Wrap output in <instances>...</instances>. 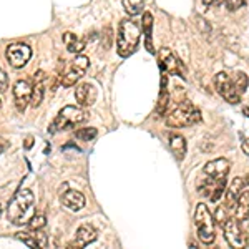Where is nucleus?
<instances>
[{
	"label": "nucleus",
	"instance_id": "1",
	"mask_svg": "<svg viewBox=\"0 0 249 249\" xmlns=\"http://www.w3.org/2000/svg\"><path fill=\"white\" fill-rule=\"evenodd\" d=\"M34 203H35V196L30 190H18L14 195V198L10 199L9 206H7V218L12 224H29L30 218L34 214Z\"/></svg>",
	"mask_w": 249,
	"mask_h": 249
},
{
	"label": "nucleus",
	"instance_id": "2",
	"mask_svg": "<svg viewBox=\"0 0 249 249\" xmlns=\"http://www.w3.org/2000/svg\"><path fill=\"white\" fill-rule=\"evenodd\" d=\"M140 27L131 18H123L118 27L116 35V52L122 58H126L135 53L140 43Z\"/></svg>",
	"mask_w": 249,
	"mask_h": 249
},
{
	"label": "nucleus",
	"instance_id": "3",
	"mask_svg": "<svg viewBox=\"0 0 249 249\" xmlns=\"http://www.w3.org/2000/svg\"><path fill=\"white\" fill-rule=\"evenodd\" d=\"M88 118H90V115L82 107H73V105L63 107L58 111V115L55 116V120L52 122L50 126H48V131L50 133H58V131L71 130L77 124L85 123Z\"/></svg>",
	"mask_w": 249,
	"mask_h": 249
},
{
	"label": "nucleus",
	"instance_id": "4",
	"mask_svg": "<svg viewBox=\"0 0 249 249\" xmlns=\"http://www.w3.org/2000/svg\"><path fill=\"white\" fill-rule=\"evenodd\" d=\"M201 122V111L198 110L190 100H184L179 103L170 115L166 116V124L170 128H183L193 126Z\"/></svg>",
	"mask_w": 249,
	"mask_h": 249
},
{
	"label": "nucleus",
	"instance_id": "5",
	"mask_svg": "<svg viewBox=\"0 0 249 249\" xmlns=\"http://www.w3.org/2000/svg\"><path fill=\"white\" fill-rule=\"evenodd\" d=\"M195 224H196V230H198V238L204 246H210V244L214 243V239H216L214 216L211 214L204 203H199L198 206H196Z\"/></svg>",
	"mask_w": 249,
	"mask_h": 249
},
{
	"label": "nucleus",
	"instance_id": "6",
	"mask_svg": "<svg viewBox=\"0 0 249 249\" xmlns=\"http://www.w3.org/2000/svg\"><path fill=\"white\" fill-rule=\"evenodd\" d=\"M88 67H90V58L85 57V55H80L78 53L77 57H75L73 62H71L70 68H68L65 73L62 75V78H60V83H62V87L70 88V87L77 85L78 80L87 73Z\"/></svg>",
	"mask_w": 249,
	"mask_h": 249
},
{
	"label": "nucleus",
	"instance_id": "7",
	"mask_svg": "<svg viewBox=\"0 0 249 249\" xmlns=\"http://www.w3.org/2000/svg\"><path fill=\"white\" fill-rule=\"evenodd\" d=\"M224 230V238H226L228 244L231 248H236V249H244L248 248L249 244V238L248 234L244 232V230L241 228V223L236 219H228L226 224L223 226Z\"/></svg>",
	"mask_w": 249,
	"mask_h": 249
},
{
	"label": "nucleus",
	"instance_id": "8",
	"mask_svg": "<svg viewBox=\"0 0 249 249\" xmlns=\"http://www.w3.org/2000/svg\"><path fill=\"white\" fill-rule=\"evenodd\" d=\"M213 82H214L216 91H218L228 103L238 105L241 102V93L236 90V87L232 85V80H231V77H228V73L219 71L218 75H214V80H213Z\"/></svg>",
	"mask_w": 249,
	"mask_h": 249
},
{
	"label": "nucleus",
	"instance_id": "9",
	"mask_svg": "<svg viewBox=\"0 0 249 249\" xmlns=\"http://www.w3.org/2000/svg\"><path fill=\"white\" fill-rule=\"evenodd\" d=\"M7 60L14 68H23L29 63V60L32 58V48L25 43H12L7 47Z\"/></svg>",
	"mask_w": 249,
	"mask_h": 249
},
{
	"label": "nucleus",
	"instance_id": "10",
	"mask_svg": "<svg viewBox=\"0 0 249 249\" xmlns=\"http://www.w3.org/2000/svg\"><path fill=\"white\" fill-rule=\"evenodd\" d=\"M158 60H160V68H161V71H166L168 75L183 77L181 62L175 57V53H173L170 48H161V50L158 52Z\"/></svg>",
	"mask_w": 249,
	"mask_h": 249
},
{
	"label": "nucleus",
	"instance_id": "11",
	"mask_svg": "<svg viewBox=\"0 0 249 249\" xmlns=\"http://www.w3.org/2000/svg\"><path fill=\"white\" fill-rule=\"evenodd\" d=\"M32 88H34V85L29 80H18L14 85V102L18 111H25V108L30 105Z\"/></svg>",
	"mask_w": 249,
	"mask_h": 249
},
{
	"label": "nucleus",
	"instance_id": "12",
	"mask_svg": "<svg viewBox=\"0 0 249 249\" xmlns=\"http://www.w3.org/2000/svg\"><path fill=\"white\" fill-rule=\"evenodd\" d=\"M96 236H98V231L95 230V226H91V224H82V226L77 230V236H75V241L73 243L68 244V249H73V248H85L88 246L90 243H93L96 239Z\"/></svg>",
	"mask_w": 249,
	"mask_h": 249
},
{
	"label": "nucleus",
	"instance_id": "13",
	"mask_svg": "<svg viewBox=\"0 0 249 249\" xmlns=\"http://www.w3.org/2000/svg\"><path fill=\"white\" fill-rule=\"evenodd\" d=\"M230 170H231V163L228 161L226 158H216L204 164L203 171L206 176H211V178L218 179V178H228Z\"/></svg>",
	"mask_w": 249,
	"mask_h": 249
},
{
	"label": "nucleus",
	"instance_id": "14",
	"mask_svg": "<svg viewBox=\"0 0 249 249\" xmlns=\"http://www.w3.org/2000/svg\"><path fill=\"white\" fill-rule=\"evenodd\" d=\"M47 82H48V75L43 70H38L34 75V88H32V100H30V105L34 108L40 107V103H42L43 95H45Z\"/></svg>",
	"mask_w": 249,
	"mask_h": 249
},
{
	"label": "nucleus",
	"instance_id": "15",
	"mask_svg": "<svg viewBox=\"0 0 249 249\" xmlns=\"http://www.w3.org/2000/svg\"><path fill=\"white\" fill-rule=\"evenodd\" d=\"M75 100L80 107H91L96 100V88L91 83H82L75 90Z\"/></svg>",
	"mask_w": 249,
	"mask_h": 249
},
{
	"label": "nucleus",
	"instance_id": "16",
	"mask_svg": "<svg viewBox=\"0 0 249 249\" xmlns=\"http://www.w3.org/2000/svg\"><path fill=\"white\" fill-rule=\"evenodd\" d=\"M243 188H244L243 178H234L230 183V186H228V190H226V195H224V204L228 206V210L234 211L236 203H238V198H239L241 191H243Z\"/></svg>",
	"mask_w": 249,
	"mask_h": 249
},
{
	"label": "nucleus",
	"instance_id": "17",
	"mask_svg": "<svg viewBox=\"0 0 249 249\" xmlns=\"http://www.w3.org/2000/svg\"><path fill=\"white\" fill-rule=\"evenodd\" d=\"M62 204L71 211H80L83 206H85V196H83L80 191L68 190L62 195Z\"/></svg>",
	"mask_w": 249,
	"mask_h": 249
},
{
	"label": "nucleus",
	"instance_id": "18",
	"mask_svg": "<svg viewBox=\"0 0 249 249\" xmlns=\"http://www.w3.org/2000/svg\"><path fill=\"white\" fill-rule=\"evenodd\" d=\"M161 90H160L158 105H156V115L163 116L166 113L168 107H170V91H168V73L161 71Z\"/></svg>",
	"mask_w": 249,
	"mask_h": 249
},
{
	"label": "nucleus",
	"instance_id": "19",
	"mask_svg": "<svg viewBox=\"0 0 249 249\" xmlns=\"http://www.w3.org/2000/svg\"><path fill=\"white\" fill-rule=\"evenodd\" d=\"M168 142H170V148L175 158L178 161H181L184 155H186V140H184V136L179 133H170L168 135Z\"/></svg>",
	"mask_w": 249,
	"mask_h": 249
},
{
	"label": "nucleus",
	"instance_id": "20",
	"mask_svg": "<svg viewBox=\"0 0 249 249\" xmlns=\"http://www.w3.org/2000/svg\"><path fill=\"white\" fill-rule=\"evenodd\" d=\"M234 219L239 223L249 219V191H241L238 203L234 208Z\"/></svg>",
	"mask_w": 249,
	"mask_h": 249
},
{
	"label": "nucleus",
	"instance_id": "21",
	"mask_svg": "<svg viewBox=\"0 0 249 249\" xmlns=\"http://www.w3.org/2000/svg\"><path fill=\"white\" fill-rule=\"evenodd\" d=\"M142 29L144 34V45H146V50L150 52V53H156V50L153 47V40H151V32H153V15H151L150 12H144L143 14Z\"/></svg>",
	"mask_w": 249,
	"mask_h": 249
},
{
	"label": "nucleus",
	"instance_id": "22",
	"mask_svg": "<svg viewBox=\"0 0 249 249\" xmlns=\"http://www.w3.org/2000/svg\"><path fill=\"white\" fill-rule=\"evenodd\" d=\"M63 43L67 45V50L71 52V53H82L83 48H85L87 42L83 38L77 37V35L70 34V32H67V34H63Z\"/></svg>",
	"mask_w": 249,
	"mask_h": 249
},
{
	"label": "nucleus",
	"instance_id": "23",
	"mask_svg": "<svg viewBox=\"0 0 249 249\" xmlns=\"http://www.w3.org/2000/svg\"><path fill=\"white\" fill-rule=\"evenodd\" d=\"M231 80H232V85L236 87V90H238L241 95H243L244 91L248 90L249 78H248V75L244 73V71H236V73H232Z\"/></svg>",
	"mask_w": 249,
	"mask_h": 249
},
{
	"label": "nucleus",
	"instance_id": "24",
	"mask_svg": "<svg viewBox=\"0 0 249 249\" xmlns=\"http://www.w3.org/2000/svg\"><path fill=\"white\" fill-rule=\"evenodd\" d=\"M123 7L130 17H135L143 12V0H123Z\"/></svg>",
	"mask_w": 249,
	"mask_h": 249
},
{
	"label": "nucleus",
	"instance_id": "25",
	"mask_svg": "<svg viewBox=\"0 0 249 249\" xmlns=\"http://www.w3.org/2000/svg\"><path fill=\"white\" fill-rule=\"evenodd\" d=\"M230 213L231 210H228L226 204H219L218 208H216V213H214V223L218 224L219 228H223L224 224H226V221L230 219Z\"/></svg>",
	"mask_w": 249,
	"mask_h": 249
},
{
	"label": "nucleus",
	"instance_id": "26",
	"mask_svg": "<svg viewBox=\"0 0 249 249\" xmlns=\"http://www.w3.org/2000/svg\"><path fill=\"white\" fill-rule=\"evenodd\" d=\"M15 238H17L18 241H22L25 246H29L32 249H37L38 248V243L37 239H35V234L34 232H29V231H20L15 234Z\"/></svg>",
	"mask_w": 249,
	"mask_h": 249
},
{
	"label": "nucleus",
	"instance_id": "27",
	"mask_svg": "<svg viewBox=\"0 0 249 249\" xmlns=\"http://www.w3.org/2000/svg\"><path fill=\"white\" fill-rule=\"evenodd\" d=\"M47 224V218L45 214H34L29 221V230L30 231H37V230H43Z\"/></svg>",
	"mask_w": 249,
	"mask_h": 249
},
{
	"label": "nucleus",
	"instance_id": "28",
	"mask_svg": "<svg viewBox=\"0 0 249 249\" xmlns=\"http://www.w3.org/2000/svg\"><path fill=\"white\" fill-rule=\"evenodd\" d=\"M98 135V131H96V128H80V130L75 131V136H77L78 140H82V142H90V140H93L95 136Z\"/></svg>",
	"mask_w": 249,
	"mask_h": 249
},
{
	"label": "nucleus",
	"instance_id": "29",
	"mask_svg": "<svg viewBox=\"0 0 249 249\" xmlns=\"http://www.w3.org/2000/svg\"><path fill=\"white\" fill-rule=\"evenodd\" d=\"M224 5H226V9L230 12H236V10H239L241 7L246 5V0H226Z\"/></svg>",
	"mask_w": 249,
	"mask_h": 249
},
{
	"label": "nucleus",
	"instance_id": "30",
	"mask_svg": "<svg viewBox=\"0 0 249 249\" xmlns=\"http://www.w3.org/2000/svg\"><path fill=\"white\" fill-rule=\"evenodd\" d=\"M34 234H35V239H37V243H38V248L43 249V248L48 246V238H47V234L42 230L34 231Z\"/></svg>",
	"mask_w": 249,
	"mask_h": 249
},
{
	"label": "nucleus",
	"instance_id": "31",
	"mask_svg": "<svg viewBox=\"0 0 249 249\" xmlns=\"http://www.w3.org/2000/svg\"><path fill=\"white\" fill-rule=\"evenodd\" d=\"M7 88H9V78H7L5 71L0 68V93L7 91Z\"/></svg>",
	"mask_w": 249,
	"mask_h": 249
},
{
	"label": "nucleus",
	"instance_id": "32",
	"mask_svg": "<svg viewBox=\"0 0 249 249\" xmlns=\"http://www.w3.org/2000/svg\"><path fill=\"white\" fill-rule=\"evenodd\" d=\"M198 23H199V27H201L203 34H210V32H211V25H210V23H206V20L198 17Z\"/></svg>",
	"mask_w": 249,
	"mask_h": 249
},
{
	"label": "nucleus",
	"instance_id": "33",
	"mask_svg": "<svg viewBox=\"0 0 249 249\" xmlns=\"http://www.w3.org/2000/svg\"><path fill=\"white\" fill-rule=\"evenodd\" d=\"M32 146H34V136H27L25 143H23V148H25V150H30Z\"/></svg>",
	"mask_w": 249,
	"mask_h": 249
},
{
	"label": "nucleus",
	"instance_id": "34",
	"mask_svg": "<svg viewBox=\"0 0 249 249\" xmlns=\"http://www.w3.org/2000/svg\"><path fill=\"white\" fill-rule=\"evenodd\" d=\"M241 148H243V153L249 156V138L244 140L243 144H241Z\"/></svg>",
	"mask_w": 249,
	"mask_h": 249
},
{
	"label": "nucleus",
	"instance_id": "35",
	"mask_svg": "<svg viewBox=\"0 0 249 249\" xmlns=\"http://www.w3.org/2000/svg\"><path fill=\"white\" fill-rule=\"evenodd\" d=\"M7 148H9V142H5V140L0 138V155H2L3 151L7 150Z\"/></svg>",
	"mask_w": 249,
	"mask_h": 249
},
{
	"label": "nucleus",
	"instance_id": "36",
	"mask_svg": "<svg viewBox=\"0 0 249 249\" xmlns=\"http://www.w3.org/2000/svg\"><path fill=\"white\" fill-rule=\"evenodd\" d=\"M204 7H214V0H203Z\"/></svg>",
	"mask_w": 249,
	"mask_h": 249
},
{
	"label": "nucleus",
	"instance_id": "37",
	"mask_svg": "<svg viewBox=\"0 0 249 249\" xmlns=\"http://www.w3.org/2000/svg\"><path fill=\"white\" fill-rule=\"evenodd\" d=\"M224 2H226V0H214V7H219V5H223Z\"/></svg>",
	"mask_w": 249,
	"mask_h": 249
},
{
	"label": "nucleus",
	"instance_id": "38",
	"mask_svg": "<svg viewBox=\"0 0 249 249\" xmlns=\"http://www.w3.org/2000/svg\"><path fill=\"white\" fill-rule=\"evenodd\" d=\"M244 115L249 116V108H244Z\"/></svg>",
	"mask_w": 249,
	"mask_h": 249
},
{
	"label": "nucleus",
	"instance_id": "39",
	"mask_svg": "<svg viewBox=\"0 0 249 249\" xmlns=\"http://www.w3.org/2000/svg\"><path fill=\"white\" fill-rule=\"evenodd\" d=\"M244 184H249V175L246 176V181H244Z\"/></svg>",
	"mask_w": 249,
	"mask_h": 249
},
{
	"label": "nucleus",
	"instance_id": "40",
	"mask_svg": "<svg viewBox=\"0 0 249 249\" xmlns=\"http://www.w3.org/2000/svg\"><path fill=\"white\" fill-rule=\"evenodd\" d=\"M0 107H2V100H0Z\"/></svg>",
	"mask_w": 249,
	"mask_h": 249
},
{
	"label": "nucleus",
	"instance_id": "41",
	"mask_svg": "<svg viewBox=\"0 0 249 249\" xmlns=\"http://www.w3.org/2000/svg\"><path fill=\"white\" fill-rule=\"evenodd\" d=\"M0 213H2V208H0Z\"/></svg>",
	"mask_w": 249,
	"mask_h": 249
}]
</instances>
